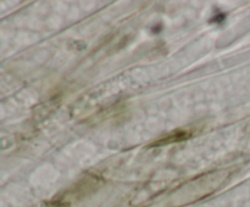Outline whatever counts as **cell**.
Listing matches in <instances>:
<instances>
[{
    "label": "cell",
    "mask_w": 250,
    "mask_h": 207,
    "mask_svg": "<svg viewBox=\"0 0 250 207\" xmlns=\"http://www.w3.org/2000/svg\"><path fill=\"white\" fill-rule=\"evenodd\" d=\"M190 136L189 132H186V131H176L170 133L168 135L164 136L163 139H159L156 140L153 145L158 146V145H165V144H171V143H178V141H182L186 140Z\"/></svg>",
    "instance_id": "1"
}]
</instances>
